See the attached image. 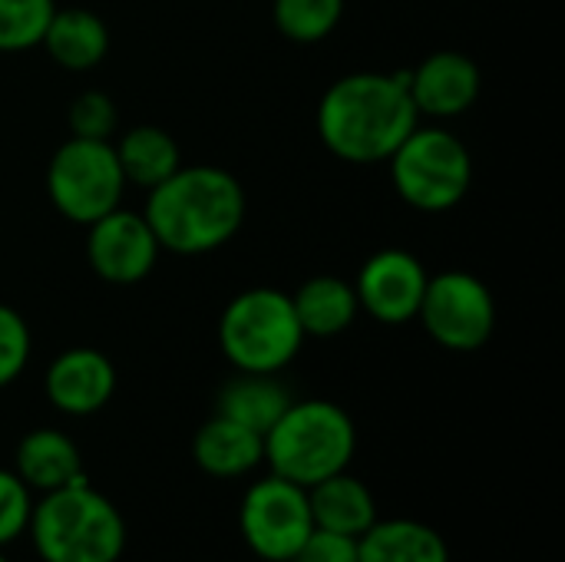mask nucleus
Returning a JSON list of instances; mask_svg holds the SVG:
<instances>
[{"label":"nucleus","mask_w":565,"mask_h":562,"mask_svg":"<svg viewBox=\"0 0 565 562\" xmlns=\"http://www.w3.org/2000/svg\"><path fill=\"white\" fill-rule=\"evenodd\" d=\"M17 470L26 487L56 490L83 477L76 444L60 431H33L17 447Z\"/></svg>","instance_id":"18"},{"label":"nucleus","mask_w":565,"mask_h":562,"mask_svg":"<svg viewBox=\"0 0 565 562\" xmlns=\"http://www.w3.org/2000/svg\"><path fill=\"white\" fill-rule=\"evenodd\" d=\"M311 530L315 520L305 487L275 474L248 490L242 503V533L258 556L271 562H291Z\"/></svg>","instance_id":"9"},{"label":"nucleus","mask_w":565,"mask_h":562,"mask_svg":"<svg viewBox=\"0 0 565 562\" xmlns=\"http://www.w3.org/2000/svg\"><path fill=\"white\" fill-rule=\"evenodd\" d=\"M66 123L76 139H109L116 132L119 113H116V103L103 89H83L70 103Z\"/></svg>","instance_id":"24"},{"label":"nucleus","mask_w":565,"mask_h":562,"mask_svg":"<svg viewBox=\"0 0 565 562\" xmlns=\"http://www.w3.org/2000/svg\"><path fill=\"white\" fill-rule=\"evenodd\" d=\"M116 391V368L96 348H70L46 371V397L63 414H96Z\"/></svg>","instance_id":"13"},{"label":"nucleus","mask_w":565,"mask_h":562,"mask_svg":"<svg viewBox=\"0 0 565 562\" xmlns=\"http://www.w3.org/2000/svg\"><path fill=\"white\" fill-rule=\"evenodd\" d=\"M159 248L205 255L232 242L245 222V189L218 166H179L149 189L142 209Z\"/></svg>","instance_id":"2"},{"label":"nucleus","mask_w":565,"mask_h":562,"mask_svg":"<svg viewBox=\"0 0 565 562\" xmlns=\"http://www.w3.org/2000/svg\"><path fill=\"white\" fill-rule=\"evenodd\" d=\"M30 523V494L26 484L0 470V547L10 543Z\"/></svg>","instance_id":"26"},{"label":"nucleus","mask_w":565,"mask_h":562,"mask_svg":"<svg viewBox=\"0 0 565 562\" xmlns=\"http://www.w3.org/2000/svg\"><path fill=\"white\" fill-rule=\"evenodd\" d=\"M192 454L199 467L212 477H242L265 460V437L215 414L195 434Z\"/></svg>","instance_id":"16"},{"label":"nucleus","mask_w":565,"mask_h":562,"mask_svg":"<svg viewBox=\"0 0 565 562\" xmlns=\"http://www.w3.org/2000/svg\"><path fill=\"white\" fill-rule=\"evenodd\" d=\"M40 43L46 46L53 63L73 73H83V70L99 66L103 56L109 53V30L93 10L66 7V10H53L50 26Z\"/></svg>","instance_id":"14"},{"label":"nucleus","mask_w":565,"mask_h":562,"mask_svg":"<svg viewBox=\"0 0 565 562\" xmlns=\"http://www.w3.org/2000/svg\"><path fill=\"white\" fill-rule=\"evenodd\" d=\"M113 149H116L126 185L132 182L146 192L166 182L182 166V152L175 139L159 126H136L126 136H119Z\"/></svg>","instance_id":"20"},{"label":"nucleus","mask_w":565,"mask_h":562,"mask_svg":"<svg viewBox=\"0 0 565 562\" xmlns=\"http://www.w3.org/2000/svg\"><path fill=\"white\" fill-rule=\"evenodd\" d=\"M86 258L93 272L109 285H136L142 282L159 258V242L142 212L113 209L103 219L86 225Z\"/></svg>","instance_id":"10"},{"label":"nucleus","mask_w":565,"mask_h":562,"mask_svg":"<svg viewBox=\"0 0 565 562\" xmlns=\"http://www.w3.org/2000/svg\"><path fill=\"white\" fill-rule=\"evenodd\" d=\"M56 0H0V53L40 46Z\"/></svg>","instance_id":"23"},{"label":"nucleus","mask_w":565,"mask_h":562,"mask_svg":"<svg viewBox=\"0 0 565 562\" xmlns=\"http://www.w3.org/2000/svg\"><path fill=\"white\" fill-rule=\"evenodd\" d=\"M420 113L411 99V70L348 73L318 103V136L344 162H387L414 132Z\"/></svg>","instance_id":"1"},{"label":"nucleus","mask_w":565,"mask_h":562,"mask_svg":"<svg viewBox=\"0 0 565 562\" xmlns=\"http://www.w3.org/2000/svg\"><path fill=\"white\" fill-rule=\"evenodd\" d=\"M288 404H291L288 391L271 374H245L242 371L218 394V414L262 434V437L275 427V421L288 411Z\"/></svg>","instance_id":"21"},{"label":"nucleus","mask_w":565,"mask_h":562,"mask_svg":"<svg viewBox=\"0 0 565 562\" xmlns=\"http://www.w3.org/2000/svg\"><path fill=\"white\" fill-rule=\"evenodd\" d=\"M427 278L430 275L417 255H411L404 248H381L358 272L354 295H358L361 311H367L374 321L404 325V321L417 318Z\"/></svg>","instance_id":"11"},{"label":"nucleus","mask_w":565,"mask_h":562,"mask_svg":"<svg viewBox=\"0 0 565 562\" xmlns=\"http://www.w3.org/2000/svg\"><path fill=\"white\" fill-rule=\"evenodd\" d=\"M308 507H311V520L318 530H331V533H341V537H364L377 513H374V500H371V490L348 477L344 470L315 484L311 494H308Z\"/></svg>","instance_id":"17"},{"label":"nucleus","mask_w":565,"mask_h":562,"mask_svg":"<svg viewBox=\"0 0 565 562\" xmlns=\"http://www.w3.org/2000/svg\"><path fill=\"white\" fill-rule=\"evenodd\" d=\"M417 318L447 351H480L497 328V301L483 278L447 268L427 278Z\"/></svg>","instance_id":"8"},{"label":"nucleus","mask_w":565,"mask_h":562,"mask_svg":"<svg viewBox=\"0 0 565 562\" xmlns=\"http://www.w3.org/2000/svg\"><path fill=\"white\" fill-rule=\"evenodd\" d=\"M291 562H358V540L315 527Z\"/></svg>","instance_id":"27"},{"label":"nucleus","mask_w":565,"mask_h":562,"mask_svg":"<svg viewBox=\"0 0 565 562\" xmlns=\"http://www.w3.org/2000/svg\"><path fill=\"white\" fill-rule=\"evenodd\" d=\"M387 162L397 195L417 212H447L460 205L473 182L470 149L440 126H414Z\"/></svg>","instance_id":"6"},{"label":"nucleus","mask_w":565,"mask_h":562,"mask_svg":"<svg viewBox=\"0 0 565 562\" xmlns=\"http://www.w3.org/2000/svg\"><path fill=\"white\" fill-rule=\"evenodd\" d=\"M354 444V424L338 404L291 401L288 411L265 434V457L278 477L298 487H315L351 464Z\"/></svg>","instance_id":"4"},{"label":"nucleus","mask_w":565,"mask_h":562,"mask_svg":"<svg viewBox=\"0 0 565 562\" xmlns=\"http://www.w3.org/2000/svg\"><path fill=\"white\" fill-rule=\"evenodd\" d=\"M358 562H450V553L430 527L391 520L374 523L364 537H358Z\"/></svg>","instance_id":"19"},{"label":"nucleus","mask_w":565,"mask_h":562,"mask_svg":"<svg viewBox=\"0 0 565 562\" xmlns=\"http://www.w3.org/2000/svg\"><path fill=\"white\" fill-rule=\"evenodd\" d=\"M275 26L295 43H318L334 33L344 0H275Z\"/></svg>","instance_id":"22"},{"label":"nucleus","mask_w":565,"mask_h":562,"mask_svg":"<svg viewBox=\"0 0 565 562\" xmlns=\"http://www.w3.org/2000/svg\"><path fill=\"white\" fill-rule=\"evenodd\" d=\"M30 361V328L10 305H0V388L17 381Z\"/></svg>","instance_id":"25"},{"label":"nucleus","mask_w":565,"mask_h":562,"mask_svg":"<svg viewBox=\"0 0 565 562\" xmlns=\"http://www.w3.org/2000/svg\"><path fill=\"white\" fill-rule=\"evenodd\" d=\"M218 341L238 371L275 374L295 361L305 331L298 325L291 295L278 288H245L225 305Z\"/></svg>","instance_id":"5"},{"label":"nucleus","mask_w":565,"mask_h":562,"mask_svg":"<svg viewBox=\"0 0 565 562\" xmlns=\"http://www.w3.org/2000/svg\"><path fill=\"white\" fill-rule=\"evenodd\" d=\"M480 96V66L460 50H437L411 70V99L420 116H463Z\"/></svg>","instance_id":"12"},{"label":"nucleus","mask_w":565,"mask_h":562,"mask_svg":"<svg viewBox=\"0 0 565 562\" xmlns=\"http://www.w3.org/2000/svg\"><path fill=\"white\" fill-rule=\"evenodd\" d=\"M305 338H334L348 331L361 311L354 285L338 275H315L291 295Z\"/></svg>","instance_id":"15"},{"label":"nucleus","mask_w":565,"mask_h":562,"mask_svg":"<svg viewBox=\"0 0 565 562\" xmlns=\"http://www.w3.org/2000/svg\"><path fill=\"white\" fill-rule=\"evenodd\" d=\"M30 523L46 562H116L126 547L119 510L96 494L86 477L46 490Z\"/></svg>","instance_id":"3"},{"label":"nucleus","mask_w":565,"mask_h":562,"mask_svg":"<svg viewBox=\"0 0 565 562\" xmlns=\"http://www.w3.org/2000/svg\"><path fill=\"white\" fill-rule=\"evenodd\" d=\"M0 562H7V560H3V556H0Z\"/></svg>","instance_id":"28"},{"label":"nucleus","mask_w":565,"mask_h":562,"mask_svg":"<svg viewBox=\"0 0 565 562\" xmlns=\"http://www.w3.org/2000/svg\"><path fill=\"white\" fill-rule=\"evenodd\" d=\"M46 192L53 209L76 225H89L119 209L126 179L113 142L70 136L46 166Z\"/></svg>","instance_id":"7"}]
</instances>
